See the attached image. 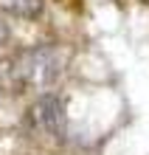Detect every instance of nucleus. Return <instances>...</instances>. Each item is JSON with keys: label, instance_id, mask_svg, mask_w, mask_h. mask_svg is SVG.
<instances>
[{"label": "nucleus", "instance_id": "obj_4", "mask_svg": "<svg viewBox=\"0 0 149 155\" xmlns=\"http://www.w3.org/2000/svg\"><path fill=\"white\" fill-rule=\"evenodd\" d=\"M6 42H8V25H6L3 20H0V48H3Z\"/></svg>", "mask_w": 149, "mask_h": 155}, {"label": "nucleus", "instance_id": "obj_3", "mask_svg": "<svg viewBox=\"0 0 149 155\" xmlns=\"http://www.w3.org/2000/svg\"><path fill=\"white\" fill-rule=\"evenodd\" d=\"M42 0H0V8L6 14L23 17V20H34V17L42 14Z\"/></svg>", "mask_w": 149, "mask_h": 155}, {"label": "nucleus", "instance_id": "obj_1", "mask_svg": "<svg viewBox=\"0 0 149 155\" xmlns=\"http://www.w3.org/2000/svg\"><path fill=\"white\" fill-rule=\"evenodd\" d=\"M65 65H68V51L65 48H59V45H37V48L23 51L11 68L23 87L48 90L65 74Z\"/></svg>", "mask_w": 149, "mask_h": 155}, {"label": "nucleus", "instance_id": "obj_2", "mask_svg": "<svg viewBox=\"0 0 149 155\" xmlns=\"http://www.w3.org/2000/svg\"><path fill=\"white\" fill-rule=\"evenodd\" d=\"M25 121H28V127L37 135H42V138L65 141V135H68V113H65V102L57 93H42L28 107Z\"/></svg>", "mask_w": 149, "mask_h": 155}]
</instances>
